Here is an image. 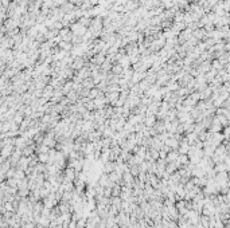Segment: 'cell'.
<instances>
[{"label":"cell","mask_w":230,"mask_h":228,"mask_svg":"<svg viewBox=\"0 0 230 228\" xmlns=\"http://www.w3.org/2000/svg\"><path fill=\"white\" fill-rule=\"evenodd\" d=\"M39 157H41V158H39V160H41V161H47V160H49V158H47V156H46V154H41V156H39Z\"/></svg>","instance_id":"obj_1"}]
</instances>
